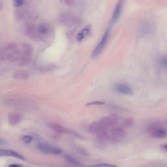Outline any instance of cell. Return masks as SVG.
<instances>
[{"mask_svg": "<svg viewBox=\"0 0 167 167\" xmlns=\"http://www.w3.org/2000/svg\"><path fill=\"white\" fill-rule=\"evenodd\" d=\"M21 140L25 144H29V143L33 140V137L30 136V135H23V136L21 137Z\"/></svg>", "mask_w": 167, "mask_h": 167, "instance_id": "20", "label": "cell"}, {"mask_svg": "<svg viewBox=\"0 0 167 167\" xmlns=\"http://www.w3.org/2000/svg\"><path fill=\"white\" fill-rule=\"evenodd\" d=\"M161 149L163 151V152L167 153V143H165V144H163L160 146Z\"/></svg>", "mask_w": 167, "mask_h": 167, "instance_id": "26", "label": "cell"}, {"mask_svg": "<svg viewBox=\"0 0 167 167\" xmlns=\"http://www.w3.org/2000/svg\"><path fill=\"white\" fill-rule=\"evenodd\" d=\"M20 50L18 49L17 44L10 43L1 48L0 58L2 60L11 62L18 61L20 58Z\"/></svg>", "mask_w": 167, "mask_h": 167, "instance_id": "1", "label": "cell"}, {"mask_svg": "<svg viewBox=\"0 0 167 167\" xmlns=\"http://www.w3.org/2000/svg\"><path fill=\"white\" fill-rule=\"evenodd\" d=\"M127 137V132L120 126H116L109 129L107 140L113 142H120Z\"/></svg>", "mask_w": 167, "mask_h": 167, "instance_id": "3", "label": "cell"}, {"mask_svg": "<svg viewBox=\"0 0 167 167\" xmlns=\"http://www.w3.org/2000/svg\"><path fill=\"white\" fill-rule=\"evenodd\" d=\"M13 76L17 80H26L29 77V74L24 70H18L14 73Z\"/></svg>", "mask_w": 167, "mask_h": 167, "instance_id": "17", "label": "cell"}, {"mask_svg": "<svg viewBox=\"0 0 167 167\" xmlns=\"http://www.w3.org/2000/svg\"><path fill=\"white\" fill-rule=\"evenodd\" d=\"M108 130V127L102 123L100 120L93 122L89 127V131L91 134L103 140H107Z\"/></svg>", "mask_w": 167, "mask_h": 167, "instance_id": "2", "label": "cell"}, {"mask_svg": "<svg viewBox=\"0 0 167 167\" xmlns=\"http://www.w3.org/2000/svg\"><path fill=\"white\" fill-rule=\"evenodd\" d=\"M20 58L18 63L20 65H26L30 61L33 54V48L29 44L23 43L20 50Z\"/></svg>", "mask_w": 167, "mask_h": 167, "instance_id": "4", "label": "cell"}, {"mask_svg": "<svg viewBox=\"0 0 167 167\" xmlns=\"http://www.w3.org/2000/svg\"><path fill=\"white\" fill-rule=\"evenodd\" d=\"M77 150H78V152L79 153H80L81 155H84V156H87V155H89V154L87 153V152H86V151L84 149H83V148H78L77 149Z\"/></svg>", "mask_w": 167, "mask_h": 167, "instance_id": "25", "label": "cell"}, {"mask_svg": "<svg viewBox=\"0 0 167 167\" xmlns=\"http://www.w3.org/2000/svg\"><path fill=\"white\" fill-rule=\"evenodd\" d=\"M60 21L62 24L69 27L78 26L81 23L80 18L70 14H63L60 18Z\"/></svg>", "mask_w": 167, "mask_h": 167, "instance_id": "5", "label": "cell"}, {"mask_svg": "<svg viewBox=\"0 0 167 167\" xmlns=\"http://www.w3.org/2000/svg\"><path fill=\"white\" fill-rule=\"evenodd\" d=\"M103 104H105V102H103V101H92V102L87 103L86 106L95 105H103Z\"/></svg>", "mask_w": 167, "mask_h": 167, "instance_id": "24", "label": "cell"}, {"mask_svg": "<svg viewBox=\"0 0 167 167\" xmlns=\"http://www.w3.org/2000/svg\"><path fill=\"white\" fill-rule=\"evenodd\" d=\"M49 31V26L46 23H40L39 26H37V32L38 34V37H41L46 35Z\"/></svg>", "mask_w": 167, "mask_h": 167, "instance_id": "15", "label": "cell"}, {"mask_svg": "<svg viewBox=\"0 0 167 167\" xmlns=\"http://www.w3.org/2000/svg\"><path fill=\"white\" fill-rule=\"evenodd\" d=\"M148 132L153 138L163 139L167 137V129L159 125H152L148 127Z\"/></svg>", "mask_w": 167, "mask_h": 167, "instance_id": "6", "label": "cell"}, {"mask_svg": "<svg viewBox=\"0 0 167 167\" xmlns=\"http://www.w3.org/2000/svg\"><path fill=\"white\" fill-rule=\"evenodd\" d=\"M90 30L91 29L90 27H86L83 28L77 35V37H76L77 41H82V40H84V39L90 34Z\"/></svg>", "mask_w": 167, "mask_h": 167, "instance_id": "16", "label": "cell"}, {"mask_svg": "<svg viewBox=\"0 0 167 167\" xmlns=\"http://www.w3.org/2000/svg\"><path fill=\"white\" fill-rule=\"evenodd\" d=\"M37 147L42 152L48 154H53V155H59L61 153V150L54 146L46 144V143L41 142L39 143Z\"/></svg>", "mask_w": 167, "mask_h": 167, "instance_id": "8", "label": "cell"}, {"mask_svg": "<svg viewBox=\"0 0 167 167\" xmlns=\"http://www.w3.org/2000/svg\"><path fill=\"white\" fill-rule=\"evenodd\" d=\"M101 122L102 123L104 124L106 127H107L108 129L112 128V127H116V126H119V118L114 115L109 116L107 117H105L102 118L101 120H100Z\"/></svg>", "mask_w": 167, "mask_h": 167, "instance_id": "10", "label": "cell"}, {"mask_svg": "<svg viewBox=\"0 0 167 167\" xmlns=\"http://www.w3.org/2000/svg\"><path fill=\"white\" fill-rule=\"evenodd\" d=\"M114 89L117 92L124 95H132L133 93V90L127 84H117L114 86Z\"/></svg>", "mask_w": 167, "mask_h": 167, "instance_id": "12", "label": "cell"}, {"mask_svg": "<svg viewBox=\"0 0 167 167\" xmlns=\"http://www.w3.org/2000/svg\"><path fill=\"white\" fill-rule=\"evenodd\" d=\"M164 123H165V124L167 125V119H166V120L164 121Z\"/></svg>", "mask_w": 167, "mask_h": 167, "instance_id": "29", "label": "cell"}, {"mask_svg": "<svg viewBox=\"0 0 167 167\" xmlns=\"http://www.w3.org/2000/svg\"><path fill=\"white\" fill-rule=\"evenodd\" d=\"M0 155L2 157L3 156H9V157H13L14 158L18 159L24 160V157H23L21 154L14 152L13 150H9V149H1L0 150Z\"/></svg>", "mask_w": 167, "mask_h": 167, "instance_id": "13", "label": "cell"}, {"mask_svg": "<svg viewBox=\"0 0 167 167\" xmlns=\"http://www.w3.org/2000/svg\"><path fill=\"white\" fill-rule=\"evenodd\" d=\"M65 159H66V160L67 161H69L70 163L73 164L75 166H83L80 162H78L76 159H75L73 158V157H70L69 155H66Z\"/></svg>", "mask_w": 167, "mask_h": 167, "instance_id": "18", "label": "cell"}, {"mask_svg": "<svg viewBox=\"0 0 167 167\" xmlns=\"http://www.w3.org/2000/svg\"><path fill=\"white\" fill-rule=\"evenodd\" d=\"M109 36H110V29H108L105 31V34H103V36L102 37L99 43L97 44L96 48H95L94 50L93 51V53L91 55V57L93 58H97L98 55H99L101 54L102 50H104L105 46L107 43Z\"/></svg>", "mask_w": 167, "mask_h": 167, "instance_id": "7", "label": "cell"}, {"mask_svg": "<svg viewBox=\"0 0 167 167\" xmlns=\"http://www.w3.org/2000/svg\"><path fill=\"white\" fill-rule=\"evenodd\" d=\"M124 0H119L118 2L117 3L115 9L114 10L112 18L110 20V23L111 25H114L118 21L119 18H120L122 9H123V5Z\"/></svg>", "mask_w": 167, "mask_h": 167, "instance_id": "9", "label": "cell"}, {"mask_svg": "<svg viewBox=\"0 0 167 167\" xmlns=\"http://www.w3.org/2000/svg\"><path fill=\"white\" fill-rule=\"evenodd\" d=\"M51 129L55 131V133H59V134H75L76 135V133H75L74 131H71L66 127H63L60 124L58 123H52L50 125Z\"/></svg>", "mask_w": 167, "mask_h": 167, "instance_id": "11", "label": "cell"}, {"mask_svg": "<svg viewBox=\"0 0 167 167\" xmlns=\"http://www.w3.org/2000/svg\"><path fill=\"white\" fill-rule=\"evenodd\" d=\"M93 167H117L115 164H108V163H102V164H97L93 166Z\"/></svg>", "mask_w": 167, "mask_h": 167, "instance_id": "23", "label": "cell"}, {"mask_svg": "<svg viewBox=\"0 0 167 167\" xmlns=\"http://www.w3.org/2000/svg\"><path fill=\"white\" fill-rule=\"evenodd\" d=\"M62 1L64 2L66 5H72L74 3L75 0H62Z\"/></svg>", "mask_w": 167, "mask_h": 167, "instance_id": "27", "label": "cell"}, {"mask_svg": "<svg viewBox=\"0 0 167 167\" xmlns=\"http://www.w3.org/2000/svg\"><path fill=\"white\" fill-rule=\"evenodd\" d=\"M161 65L166 69L167 70V55H163V56L161 58L160 60Z\"/></svg>", "mask_w": 167, "mask_h": 167, "instance_id": "21", "label": "cell"}, {"mask_svg": "<svg viewBox=\"0 0 167 167\" xmlns=\"http://www.w3.org/2000/svg\"><path fill=\"white\" fill-rule=\"evenodd\" d=\"M8 121H9V125L13 126L17 125L21 121V116L18 113H11L9 115V117H8Z\"/></svg>", "mask_w": 167, "mask_h": 167, "instance_id": "14", "label": "cell"}, {"mask_svg": "<svg viewBox=\"0 0 167 167\" xmlns=\"http://www.w3.org/2000/svg\"><path fill=\"white\" fill-rule=\"evenodd\" d=\"M122 124L124 127H131L134 124V120L132 118H127L122 122Z\"/></svg>", "mask_w": 167, "mask_h": 167, "instance_id": "19", "label": "cell"}, {"mask_svg": "<svg viewBox=\"0 0 167 167\" xmlns=\"http://www.w3.org/2000/svg\"><path fill=\"white\" fill-rule=\"evenodd\" d=\"M13 4L16 7H21L24 4V0H13Z\"/></svg>", "mask_w": 167, "mask_h": 167, "instance_id": "22", "label": "cell"}, {"mask_svg": "<svg viewBox=\"0 0 167 167\" xmlns=\"http://www.w3.org/2000/svg\"><path fill=\"white\" fill-rule=\"evenodd\" d=\"M8 167H22V165L20 164H11Z\"/></svg>", "mask_w": 167, "mask_h": 167, "instance_id": "28", "label": "cell"}]
</instances>
